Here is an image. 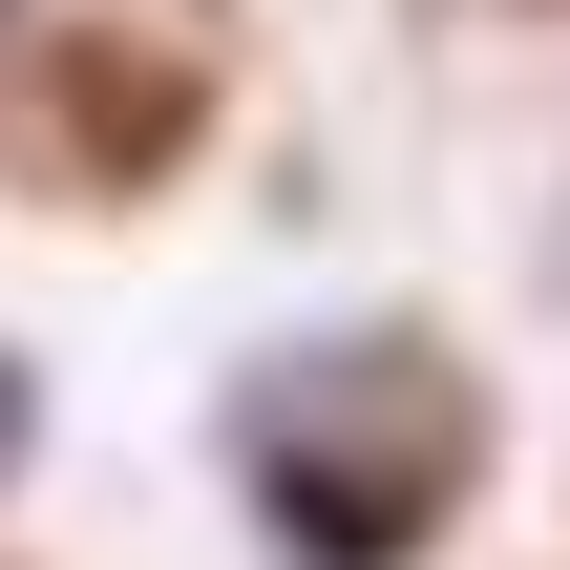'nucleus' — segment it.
Instances as JSON below:
<instances>
[{"label": "nucleus", "mask_w": 570, "mask_h": 570, "mask_svg": "<svg viewBox=\"0 0 570 570\" xmlns=\"http://www.w3.org/2000/svg\"><path fill=\"white\" fill-rule=\"evenodd\" d=\"M0 444H21V381H0Z\"/></svg>", "instance_id": "obj_1"}]
</instances>
